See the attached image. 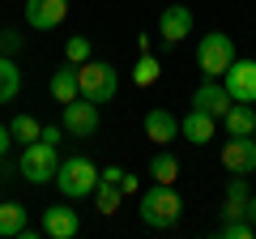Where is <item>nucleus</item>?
Returning a JSON list of instances; mask_svg holds the SVG:
<instances>
[{
  "mask_svg": "<svg viewBox=\"0 0 256 239\" xmlns=\"http://www.w3.org/2000/svg\"><path fill=\"white\" fill-rule=\"evenodd\" d=\"M0 239H34V230L26 222V205H18V201L0 205Z\"/></svg>",
  "mask_w": 256,
  "mask_h": 239,
  "instance_id": "obj_15",
  "label": "nucleus"
},
{
  "mask_svg": "<svg viewBox=\"0 0 256 239\" xmlns=\"http://www.w3.org/2000/svg\"><path fill=\"white\" fill-rule=\"evenodd\" d=\"M77 86H82V98H90V102H111L116 98V90H120V77H116V68L107 64V60H86V64H77Z\"/></svg>",
  "mask_w": 256,
  "mask_h": 239,
  "instance_id": "obj_2",
  "label": "nucleus"
},
{
  "mask_svg": "<svg viewBox=\"0 0 256 239\" xmlns=\"http://www.w3.org/2000/svg\"><path fill=\"white\" fill-rule=\"evenodd\" d=\"M158 73H162V60H158L154 52H141V60L132 64V82H137L141 90H150V86L158 82Z\"/></svg>",
  "mask_w": 256,
  "mask_h": 239,
  "instance_id": "obj_19",
  "label": "nucleus"
},
{
  "mask_svg": "<svg viewBox=\"0 0 256 239\" xmlns=\"http://www.w3.org/2000/svg\"><path fill=\"white\" fill-rule=\"evenodd\" d=\"M38 141H47V146H56V141H60V128H43V137Z\"/></svg>",
  "mask_w": 256,
  "mask_h": 239,
  "instance_id": "obj_29",
  "label": "nucleus"
},
{
  "mask_svg": "<svg viewBox=\"0 0 256 239\" xmlns=\"http://www.w3.org/2000/svg\"><path fill=\"white\" fill-rule=\"evenodd\" d=\"M230 60H235V43H230V34H222V30H210V34L196 43V64H201L205 82H218L230 68Z\"/></svg>",
  "mask_w": 256,
  "mask_h": 239,
  "instance_id": "obj_4",
  "label": "nucleus"
},
{
  "mask_svg": "<svg viewBox=\"0 0 256 239\" xmlns=\"http://www.w3.org/2000/svg\"><path fill=\"white\" fill-rule=\"evenodd\" d=\"M222 86L235 102H252L256 107V60H230V68L222 73Z\"/></svg>",
  "mask_w": 256,
  "mask_h": 239,
  "instance_id": "obj_7",
  "label": "nucleus"
},
{
  "mask_svg": "<svg viewBox=\"0 0 256 239\" xmlns=\"http://www.w3.org/2000/svg\"><path fill=\"white\" fill-rule=\"evenodd\" d=\"M18 171L30 184H52L56 171H60V154H56V146H47V141H30V146L22 150V158H18Z\"/></svg>",
  "mask_w": 256,
  "mask_h": 239,
  "instance_id": "obj_5",
  "label": "nucleus"
},
{
  "mask_svg": "<svg viewBox=\"0 0 256 239\" xmlns=\"http://www.w3.org/2000/svg\"><path fill=\"white\" fill-rule=\"evenodd\" d=\"M82 230V218H77L73 205H47L43 210V235L52 239H73Z\"/></svg>",
  "mask_w": 256,
  "mask_h": 239,
  "instance_id": "obj_11",
  "label": "nucleus"
},
{
  "mask_svg": "<svg viewBox=\"0 0 256 239\" xmlns=\"http://www.w3.org/2000/svg\"><path fill=\"white\" fill-rule=\"evenodd\" d=\"M222 166L230 175H252L256 171V141L252 137H226L222 146Z\"/></svg>",
  "mask_w": 256,
  "mask_h": 239,
  "instance_id": "obj_9",
  "label": "nucleus"
},
{
  "mask_svg": "<svg viewBox=\"0 0 256 239\" xmlns=\"http://www.w3.org/2000/svg\"><path fill=\"white\" fill-rule=\"evenodd\" d=\"M47 90H52V98L60 102H73V98H82V86H77V64H60L52 73V86H47Z\"/></svg>",
  "mask_w": 256,
  "mask_h": 239,
  "instance_id": "obj_17",
  "label": "nucleus"
},
{
  "mask_svg": "<svg viewBox=\"0 0 256 239\" xmlns=\"http://www.w3.org/2000/svg\"><path fill=\"white\" fill-rule=\"evenodd\" d=\"M22 47V34L18 30H0V56H13Z\"/></svg>",
  "mask_w": 256,
  "mask_h": 239,
  "instance_id": "obj_25",
  "label": "nucleus"
},
{
  "mask_svg": "<svg viewBox=\"0 0 256 239\" xmlns=\"http://www.w3.org/2000/svg\"><path fill=\"white\" fill-rule=\"evenodd\" d=\"M56 184H60V192L68 196V201H82V196H90L94 184H98V166H94L90 158L73 154V158H64V162H60Z\"/></svg>",
  "mask_w": 256,
  "mask_h": 239,
  "instance_id": "obj_3",
  "label": "nucleus"
},
{
  "mask_svg": "<svg viewBox=\"0 0 256 239\" xmlns=\"http://www.w3.org/2000/svg\"><path fill=\"white\" fill-rule=\"evenodd\" d=\"M9 146H13V132H9V124H0V158L9 154Z\"/></svg>",
  "mask_w": 256,
  "mask_h": 239,
  "instance_id": "obj_28",
  "label": "nucleus"
},
{
  "mask_svg": "<svg viewBox=\"0 0 256 239\" xmlns=\"http://www.w3.org/2000/svg\"><path fill=\"white\" fill-rule=\"evenodd\" d=\"M222 128H226V137H252V132H256L252 102H230V111L222 116Z\"/></svg>",
  "mask_w": 256,
  "mask_h": 239,
  "instance_id": "obj_16",
  "label": "nucleus"
},
{
  "mask_svg": "<svg viewBox=\"0 0 256 239\" xmlns=\"http://www.w3.org/2000/svg\"><path fill=\"white\" fill-rule=\"evenodd\" d=\"M18 90H22V73L13 64V56H0V102L18 98Z\"/></svg>",
  "mask_w": 256,
  "mask_h": 239,
  "instance_id": "obj_20",
  "label": "nucleus"
},
{
  "mask_svg": "<svg viewBox=\"0 0 256 239\" xmlns=\"http://www.w3.org/2000/svg\"><path fill=\"white\" fill-rule=\"evenodd\" d=\"M137 188H141V184H137V175H128V171H124V180H120V192H124V196H132Z\"/></svg>",
  "mask_w": 256,
  "mask_h": 239,
  "instance_id": "obj_27",
  "label": "nucleus"
},
{
  "mask_svg": "<svg viewBox=\"0 0 256 239\" xmlns=\"http://www.w3.org/2000/svg\"><path fill=\"white\" fill-rule=\"evenodd\" d=\"M248 222H252V226H256V196H252V201H248Z\"/></svg>",
  "mask_w": 256,
  "mask_h": 239,
  "instance_id": "obj_30",
  "label": "nucleus"
},
{
  "mask_svg": "<svg viewBox=\"0 0 256 239\" xmlns=\"http://www.w3.org/2000/svg\"><path fill=\"white\" fill-rule=\"evenodd\" d=\"M146 137L154 141V146H171V141L180 137V120L166 107H150L146 111Z\"/></svg>",
  "mask_w": 256,
  "mask_h": 239,
  "instance_id": "obj_13",
  "label": "nucleus"
},
{
  "mask_svg": "<svg viewBox=\"0 0 256 239\" xmlns=\"http://www.w3.org/2000/svg\"><path fill=\"white\" fill-rule=\"evenodd\" d=\"M218 235H222V239H252V235H256V226H252L248 218H226Z\"/></svg>",
  "mask_w": 256,
  "mask_h": 239,
  "instance_id": "obj_24",
  "label": "nucleus"
},
{
  "mask_svg": "<svg viewBox=\"0 0 256 239\" xmlns=\"http://www.w3.org/2000/svg\"><path fill=\"white\" fill-rule=\"evenodd\" d=\"M252 141H256V132H252Z\"/></svg>",
  "mask_w": 256,
  "mask_h": 239,
  "instance_id": "obj_31",
  "label": "nucleus"
},
{
  "mask_svg": "<svg viewBox=\"0 0 256 239\" xmlns=\"http://www.w3.org/2000/svg\"><path fill=\"white\" fill-rule=\"evenodd\" d=\"M184 218V201L175 192V184H154L150 192H141V222L154 230H171Z\"/></svg>",
  "mask_w": 256,
  "mask_h": 239,
  "instance_id": "obj_1",
  "label": "nucleus"
},
{
  "mask_svg": "<svg viewBox=\"0 0 256 239\" xmlns=\"http://www.w3.org/2000/svg\"><path fill=\"white\" fill-rule=\"evenodd\" d=\"M68 18V0H26V26L30 30H56Z\"/></svg>",
  "mask_w": 256,
  "mask_h": 239,
  "instance_id": "obj_10",
  "label": "nucleus"
},
{
  "mask_svg": "<svg viewBox=\"0 0 256 239\" xmlns=\"http://www.w3.org/2000/svg\"><path fill=\"white\" fill-rule=\"evenodd\" d=\"M64 60H68V64H86V60H90V38L73 34L68 43H64Z\"/></svg>",
  "mask_w": 256,
  "mask_h": 239,
  "instance_id": "obj_23",
  "label": "nucleus"
},
{
  "mask_svg": "<svg viewBox=\"0 0 256 239\" xmlns=\"http://www.w3.org/2000/svg\"><path fill=\"white\" fill-rule=\"evenodd\" d=\"M98 180H107V184H120V180H124V166H102Z\"/></svg>",
  "mask_w": 256,
  "mask_h": 239,
  "instance_id": "obj_26",
  "label": "nucleus"
},
{
  "mask_svg": "<svg viewBox=\"0 0 256 239\" xmlns=\"http://www.w3.org/2000/svg\"><path fill=\"white\" fill-rule=\"evenodd\" d=\"M230 102H235V98L226 94V86H222V82H205L201 90L192 94V107L210 111L214 120H222V116H226V111H230Z\"/></svg>",
  "mask_w": 256,
  "mask_h": 239,
  "instance_id": "obj_14",
  "label": "nucleus"
},
{
  "mask_svg": "<svg viewBox=\"0 0 256 239\" xmlns=\"http://www.w3.org/2000/svg\"><path fill=\"white\" fill-rule=\"evenodd\" d=\"M214 132H218V120H214L210 111H201V107H192L188 116L180 120V137L192 141V146H210Z\"/></svg>",
  "mask_w": 256,
  "mask_h": 239,
  "instance_id": "obj_12",
  "label": "nucleus"
},
{
  "mask_svg": "<svg viewBox=\"0 0 256 239\" xmlns=\"http://www.w3.org/2000/svg\"><path fill=\"white\" fill-rule=\"evenodd\" d=\"M98 124H102L98 102H90V98H73V102H64V132H68V137L86 141V137H94V132H98Z\"/></svg>",
  "mask_w": 256,
  "mask_h": 239,
  "instance_id": "obj_6",
  "label": "nucleus"
},
{
  "mask_svg": "<svg viewBox=\"0 0 256 239\" xmlns=\"http://www.w3.org/2000/svg\"><path fill=\"white\" fill-rule=\"evenodd\" d=\"M9 132H13V141L30 146V141H38V137H43V124H38L34 116H26V111H22V116H13V120H9Z\"/></svg>",
  "mask_w": 256,
  "mask_h": 239,
  "instance_id": "obj_21",
  "label": "nucleus"
},
{
  "mask_svg": "<svg viewBox=\"0 0 256 239\" xmlns=\"http://www.w3.org/2000/svg\"><path fill=\"white\" fill-rule=\"evenodd\" d=\"M150 175H154V184H175L180 180V158L166 146H158V154L150 158Z\"/></svg>",
  "mask_w": 256,
  "mask_h": 239,
  "instance_id": "obj_18",
  "label": "nucleus"
},
{
  "mask_svg": "<svg viewBox=\"0 0 256 239\" xmlns=\"http://www.w3.org/2000/svg\"><path fill=\"white\" fill-rule=\"evenodd\" d=\"M158 34H162V47H180L184 38L192 34V9L188 4H166L162 18H158Z\"/></svg>",
  "mask_w": 256,
  "mask_h": 239,
  "instance_id": "obj_8",
  "label": "nucleus"
},
{
  "mask_svg": "<svg viewBox=\"0 0 256 239\" xmlns=\"http://www.w3.org/2000/svg\"><path fill=\"white\" fill-rule=\"evenodd\" d=\"M90 196H94V205H98V214H116V210H120V201H124L120 184H107V180H98Z\"/></svg>",
  "mask_w": 256,
  "mask_h": 239,
  "instance_id": "obj_22",
  "label": "nucleus"
}]
</instances>
